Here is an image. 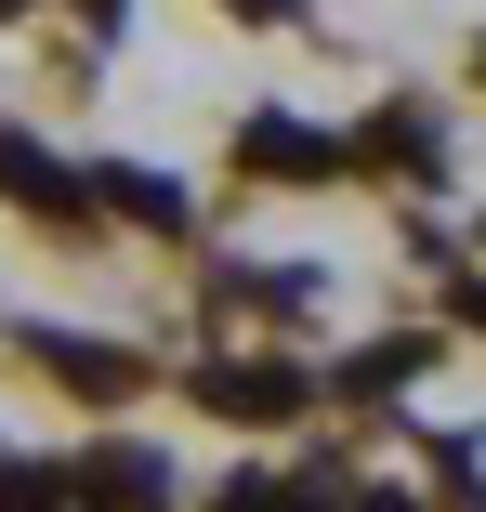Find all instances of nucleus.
I'll return each instance as SVG.
<instances>
[{
	"label": "nucleus",
	"mask_w": 486,
	"mask_h": 512,
	"mask_svg": "<svg viewBox=\"0 0 486 512\" xmlns=\"http://www.w3.org/2000/svg\"><path fill=\"white\" fill-rule=\"evenodd\" d=\"M53 368H66V381H79V394H132V381H145V368H132V355H92V342H53Z\"/></svg>",
	"instance_id": "obj_4"
},
{
	"label": "nucleus",
	"mask_w": 486,
	"mask_h": 512,
	"mask_svg": "<svg viewBox=\"0 0 486 512\" xmlns=\"http://www.w3.org/2000/svg\"><path fill=\"white\" fill-rule=\"evenodd\" d=\"M381 158H408V171L434 158V132H421V106H381Z\"/></svg>",
	"instance_id": "obj_7"
},
{
	"label": "nucleus",
	"mask_w": 486,
	"mask_h": 512,
	"mask_svg": "<svg viewBox=\"0 0 486 512\" xmlns=\"http://www.w3.org/2000/svg\"><path fill=\"white\" fill-rule=\"evenodd\" d=\"M250 171H276V184H316V171H342V132H303V119H250V145H237Z\"/></svg>",
	"instance_id": "obj_2"
},
{
	"label": "nucleus",
	"mask_w": 486,
	"mask_h": 512,
	"mask_svg": "<svg viewBox=\"0 0 486 512\" xmlns=\"http://www.w3.org/2000/svg\"><path fill=\"white\" fill-rule=\"evenodd\" d=\"M460 316H473V329H486V289H460Z\"/></svg>",
	"instance_id": "obj_8"
},
{
	"label": "nucleus",
	"mask_w": 486,
	"mask_h": 512,
	"mask_svg": "<svg viewBox=\"0 0 486 512\" xmlns=\"http://www.w3.org/2000/svg\"><path fill=\"white\" fill-rule=\"evenodd\" d=\"M106 197H119V211H145V224H171V211H184V197H171V184H145V171H106Z\"/></svg>",
	"instance_id": "obj_6"
},
{
	"label": "nucleus",
	"mask_w": 486,
	"mask_h": 512,
	"mask_svg": "<svg viewBox=\"0 0 486 512\" xmlns=\"http://www.w3.org/2000/svg\"><path fill=\"white\" fill-rule=\"evenodd\" d=\"M237 14H276V0H237Z\"/></svg>",
	"instance_id": "obj_10"
},
{
	"label": "nucleus",
	"mask_w": 486,
	"mask_h": 512,
	"mask_svg": "<svg viewBox=\"0 0 486 512\" xmlns=\"http://www.w3.org/2000/svg\"><path fill=\"white\" fill-rule=\"evenodd\" d=\"M79 14H119V0H79Z\"/></svg>",
	"instance_id": "obj_9"
},
{
	"label": "nucleus",
	"mask_w": 486,
	"mask_h": 512,
	"mask_svg": "<svg viewBox=\"0 0 486 512\" xmlns=\"http://www.w3.org/2000/svg\"><path fill=\"white\" fill-rule=\"evenodd\" d=\"M421 355H434V342H368V355H355V368H342V381H355V394H395V381H408V368H421Z\"/></svg>",
	"instance_id": "obj_5"
},
{
	"label": "nucleus",
	"mask_w": 486,
	"mask_h": 512,
	"mask_svg": "<svg viewBox=\"0 0 486 512\" xmlns=\"http://www.w3.org/2000/svg\"><path fill=\"white\" fill-rule=\"evenodd\" d=\"M198 394L224 407V421H303V368H276V355H237V368H198Z\"/></svg>",
	"instance_id": "obj_1"
},
{
	"label": "nucleus",
	"mask_w": 486,
	"mask_h": 512,
	"mask_svg": "<svg viewBox=\"0 0 486 512\" xmlns=\"http://www.w3.org/2000/svg\"><path fill=\"white\" fill-rule=\"evenodd\" d=\"M0 184L40 197V211H79V171H53V158H40V145H14V132H0Z\"/></svg>",
	"instance_id": "obj_3"
},
{
	"label": "nucleus",
	"mask_w": 486,
	"mask_h": 512,
	"mask_svg": "<svg viewBox=\"0 0 486 512\" xmlns=\"http://www.w3.org/2000/svg\"><path fill=\"white\" fill-rule=\"evenodd\" d=\"M0 14H14V0H0Z\"/></svg>",
	"instance_id": "obj_11"
}]
</instances>
